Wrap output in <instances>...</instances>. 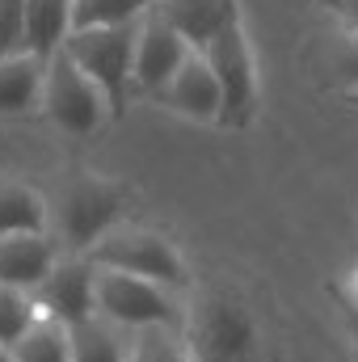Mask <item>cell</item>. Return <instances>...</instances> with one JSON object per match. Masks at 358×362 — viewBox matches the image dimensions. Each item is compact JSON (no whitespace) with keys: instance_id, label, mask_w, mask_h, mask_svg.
<instances>
[{"instance_id":"1","label":"cell","mask_w":358,"mask_h":362,"mask_svg":"<svg viewBox=\"0 0 358 362\" xmlns=\"http://www.w3.org/2000/svg\"><path fill=\"white\" fill-rule=\"evenodd\" d=\"M190 362H266V337L249 303L228 286L198 291L181 320Z\"/></svg>"},{"instance_id":"2","label":"cell","mask_w":358,"mask_h":362,"mask_svg":"<svg viewBox=\"0 0 358 362\" xmlns=\"http://www.w3.org/2000/svg\"><path fill=\"white\" fill-rule=\"evenodd\" d=\"M51 206V232L55 245H64L72 257H85L93 245L118 228L122 206H127V189L118 181L93 177V173H72L59 185Z\"/></svg>"},{"instance_id":"3","label":"cell","mask_w":358,"mask_h":362,"mask_svg":"<svg viewBox=\"0 0 358 362\" xmlns=\"http://www.w3.org/2000/svg\"><path fill=\"white\" fill-rule=\"evenodd\" d=\"M135 42H139V21L131 25H101V30H72L64 51L76 59V68L105 93L114 122L127 114V101L135 89Z\"/></svg>"},{"instance_id":"4","label":"cell","mask_w":358,"mask_h":362,"mask_svg":"<svg viewBox=\"0 0 358 362\" xmlns=\"http://www.w3.org/2000/svg\"><path fill=\"white\" fill-rule=\"evenodd\" d=\"M97 270H122L135 274V278H148V282H161L165 291H181L190 278H185V262L181 253L152 228H139V223H118L114 232H105L89 253Z\"/></svg>"},{"instance_id":"5","label":"cell","mask_w":358,"mask_h":362,"mask_svg":"<svg viewBox=\"0 0 358 362\" xmlns=\"http://www.w3.org/2000/svg\"><path fill=\"white\" fill-rule=\"evenodd\" d=\"M42 110L47 118L68 131V135H93L105 122H114L105 93L93 85L89 76L76 68V59L68 51L47 59V85H42Z\"/></svg>"},{"instance_id":"6","label":"cell","mask_w":358,"mask_h":362,"mask_svg":"<svg viewBox=\"0 0 358 362\" xmlns=\"http://www.w3.org/2000/svg\"><path fill=\"white\" fill-rule=\"evenodd\" d=\"M97 316L127 333L156 329V325H181L173 291L122 270H97Z\"/></svg>"},{"instance_id":"7","label":"cell","mask_w":358,"mask_h":362,"mask_svg":"<svg viewBox=\"0 0 358 362\" xmlns=\"http://www.w3.org/2000/svg\"><path fill=\"white\" fill-rule=\"evenodd\" d=\"M219 93H224V110H219V127L228 131H245L258 114V72H253V51H249V38L241 25L215 34L207 47H202Z\"/></svg>"},{"instance_id":"8","label":"cell","mask_w":358,"mask_h":362,"mask_svg":"<svg viewBox=\"0 0 358 362\" xmlns=\"http://www.w3.org/2000/svg\"><path fill=\"white\" fill-rule=\"evenodd\" d=\"M34 303L47 320L59 325H85L97 316V266L89 257H59L47 282L34 291Z\"/></svg>"},{"instance_id":"9","label":"cell","mask_w":358,"mask_h":362,"mask_svg":"<svg viewBox=\"0 0 358 362\" xmlns=\"http://www.w3.org/2000/svg\"><path fill=\"white\" fill-rule=\"evenodd\" d=\"M190 42L156 13V4L139 21V42H135V89L139 93H161L178 76V68L190 59Z\"/></svg>"},{"instance_id":"10","label":"cell","mask_w":358,"mask_h":362,"mask_svg":"<svg viewBox=\"0 0 358 362\" xmlns=\"http://www.w3.org/2000/svg\"><path fill=\"white\" fill-rule=\"evenodd\" d=\"M165 105H173L178 114L194 118V122H219V110H224V93L219 81L207 64L202 51H190V59L178 68V76L169 81V89L161 93Z\"/></svg>"},{"instance_id":"11","label":"cell","mask_w":358,"mask_h":362,"mask_svg":"<svg viewBox=\"0 0 358 362\" xmlns=\"http://www.w3.org/2000/svg\"><path fill=\"white\" fill-rule=\"evenodd\" d=\"M59 262V245L38 232V236H4L0 240V286L13 291H38L47 282V274Z\"/></svg>"},{"instance_id":"12","label":"cell","mask_w":358,"mask_h":362,"mask_svg":"<svg viewBox=\"0 0 358 362\" xmlns=\"http://www.w3.org/2000/svg\"><path fill=\"white\" fill-rule=\"evenodd\" d=\"M156 13L178 30L194 51H202L215 34L241 25L236 0H156Z\"/></svg>"},{"instance_id":"13","label":"cell","mask_w":358,"mask_h":362,"mask_svg":"<svg viewBox=\"0 0 358 362\" xmlns=\"http://www.w3.org/2000/svg\"><path fill=\"white\" fill-rule=\"evenodd\" d=\"M72 4L76 0H25V51L38 55L42 64L51 55H59L76 30Z\"/></svg>"},{"instance_id":"14","label":"cell","mask_w":358,"mask_h":362,"mask_svg":"<svg viewBox=\"0 0 358 362\" xmlns=\"http://www.w3.org/2000/svg\"><path fill=\"white\" fill-rule=\"evenodd\" d=\"M42 85H47V64L38 55L0 59V118H13V114L42 105Z\"/></svg>"},{"instance_id":"15","label":"cell","mask_w":358,"mask_h":362,"mask_svg":"<svg viewBox=\"0 0 358 362\" xmlns=\"http://www.w3.org/2000/svg\"><path fill=\"white\" fill-rule=\"evenodd\" d=\"M47 228H51L47 198L21 181H0V240L4 236H38Z\"/></svg>"},{"instance_id":"16","label":"cell","mask_w":358,"mask_h":362,"mask_svg":"<svg viewBox=\"0 0 358 362\" xmlns=\"http://www.w3.org/2000/svg\"><path fill=\"white\" fill-rule=\"evenodd\" d=\"M72 337V362H127L131 358V337L127 329L93 316L85 325H72L68 329Z\"/></svg>"},{"instance_id":"17","label":"cell","mask_w":358,"mask_h":362,"mask_svg":"<svg viewBox=\"0 0 358 362\" xmlns=\"http://www.w3.org/2000/svg\"><path fill=\"white\" fill-rule=\"evenodd\" d=\"M13 362H72V337L68 325L59 320H38L17 346H13Z\"/></svg>"},{"instance_id":"18","label":"cell","mask_w":358,"mask_h":362,"mask_svg":"<svg viewBox=\"0 0 358 362\" xmlns=\"http://www.w3.org/2000/svg\"><path fill=\"white\" fill-rule=\"evenodd\" d=\"M156 0H76L72 4V21L76 30H101V25H131L144 21V13Z\"/></svg>"},{"instance_id":"19","label":"cell","mask_w":358,"mask_h":362,"mask_svg":"<svg viewBox=\"0 0 358 362\" xmlns=\"http://www.w3.org/2000/svg\"><path fill=\"white\" fill-rule=\"evenodd\" d=\"M127 362H190L181 325H156V329L131 333V358Z\"/></svg>"},{"instance_id":"20","label":"cell","mask_w":358,"mask_h":362,"mask_svg":"<svg viewBox=\"0 0 358 362\" xmlns=\"http://www.w3.org/2000/svg\"><path fill=\"white\" fill-rule=\"evenodd\" d=\"M38 320H42V312H38V303H34L30 291L0 286V346L4 350H13Z\"/></svg>"},{"instance_id":"21","label":"cell","mask_w":358,"mask_h":362,"mask_svg":"<svg viewBox=\"0 0 358 362\" xmlns=\"http://www.w3.org/2000/svg\"><path fill=\"white\" fill-rule=\"evenodd\" d=\"M25 51V0H0V59Z\"/></svg>"},{"instance_id":"22","label":"cell","mask_w":358,"mask_h":362,"mask_svg":"<svg viewBox=\"0 0 358 362\" xmlns=\"http://www.w3.org/2000/svg\"><path fill=\"white\" fill-rule=\"evenodd\" d=\"M333 72H337V81H342L346 89H358V34L342 47V55H337Z\"/></svg>"},{"instance_id":"23","label":"cell","mask_w":358,"mask_h":362,"mask_svg":"<svg viewBox=\"0 0 358 362\" xmlns=\"http://www.w3.org/2000/svg\"><path fill=\"white\" fill-rule=\"evenodd\" d=\"M325 4H329V13H337V17L358 34V0H325Z\"/></svg>"},{"instance_id":"24","label":"cell","mask_w":358,"mask_h":362,"mask_svg":"<svg viewBox=\"0 0 358 362\" xmlns=\"http://www.w3.org/2000/svg\"><path fill=\"white\" fill-rule=\"evenodd\" d=\"M342 308H346V329H350V337H354V346H358V308H350L346 299H342Z\"/></svg>"},{"instance_id":"25","label":"cell","mask_w":358,"mask_h":362,"mask_svg":"<svg viewBox=\"0 0 358 362\" xmlns=\"http://www.w3.org/2000/svg\"><path fill=\"white\" fill-rule=\"evenodd\" d=\"M342 299H346L350 308H358V270L350 274V282H346V295H342Z\"/></svg>"},{"instance_id":"26","label":"cell","mask_w":358,"mask_h":362,"mask_svg":"<svg viewBox=\"0 0 358 362\" xmlns=\"http://www.w3.org/2000/svg\"><path fill=\"white\" fill-rule=\"evenodd\" d=\"M0 362H13V350H4V346H0Z\"/></svg>"},{"instance_id":"27","label":"cell","mask_w":358,"mask_h":362,"mask_svg":"<svg viewBox=\"0 0 358 362\" xmlns=\"http://www.w3.org/2000/svg\"><path fill=\"white\" fill-rule=\"evenodd\" d=\"M350 101H358V89H350Z\"/></svg>"}]
</instances>
